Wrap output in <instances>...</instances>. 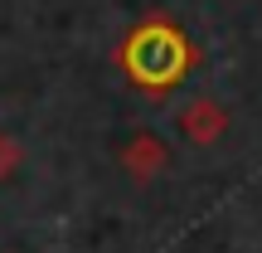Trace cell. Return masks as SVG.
I'll use <instances>...</instances> for the list:
<instances>
[{"label": "cell", "mask_w": 262, "mask_h": 253, "mask_svg": "<svg viewBox=\"0 0 262 253\" xmlns=\"http://www.w3.org/2000/svg\"><path fill=\"white\" fill-rule=\"evenodd\" d=\"M136 68L146 78H156V68L160 73H170V68H175V49H170V39H156V34H146L136 44Z\"/></svg>", "instance_id": "1"}]
</instances>
